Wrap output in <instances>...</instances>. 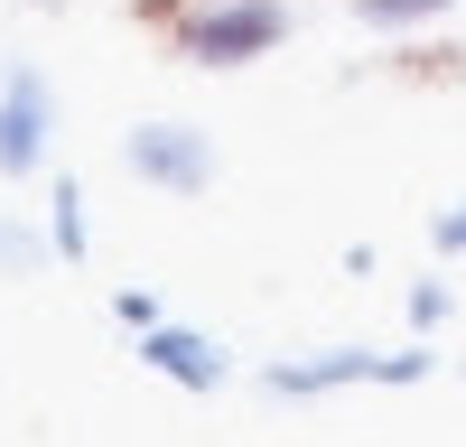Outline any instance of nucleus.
Segmentation results:
<instances>
[{"label": "nucleus", "mask_w": 466, "mask_h": 447, "mask_svg": "<svg viewBox=\"0 0 466 447\" xmlns=\"http://www.w3.org/2000/svg\"><path fill=\"white\" fill-rule=\"evenodd\" d=\"M270 47H289V0H206L168 56H187V65H261Z\"/></svg>", "instance_id": "f257e3e1"}, {"label": "nucleus", "mask_w": 466, "mask_h": 447, "mask_svg": "<svg viewBox=\"0 0 466 447\" xmlns=\"http://www.w3.org/2000/svg\"><path fill=\"white\" fill-rule=\"evenodd\" d=\"M131 177H149V186H168V196H197V186L215 177V149H206V131H187V122H149V131H131Z\"/></svg>", "instance_id": "f03ea898"}, {"label": "nucleus", "mask_w": 466, "mask_h": 447, "mask_svg": "<svg viewBox=\"0 0 466 447\" xmlns=\"http://www.w3.org/2000/svg\"><path fill=\"white\" fill-rule=\"evenodd\" d=\"M47 159V84L28 65L0 74V177H28Z\"/></svg>", "instance_id": "7ed1b4c3"}, {"label": "nucleus", "mask_w": 466, "mask_h": 447, "mask_svg": "<svg viewBox=\"0 0 466 447\" xmlns=\"http://www.w3.org/2000/svg\"><path fill=\"white\" fill-rule=\"evenodd\" d=\"M382 74H392L401 94H457V84H466V47L439 37V28H410L401 47L382 56Z\"/></svg>", "instance_id": "20e7f679"}, {"label": "nucleus", "mask_w": 466, "mask_h": 447, "mask_svg": "<svg viewBox=\"0 0 466 447\" xmlns=\"http://www.w3.org/2000/svg\"><path fill=\"white\" fill-rule=\"evenodd\" d=\"M149 363L168 372V382H187V392H215L224 382V354L206 345V335H187V326H149V345H140Z\"/></svg>", "instance_id": "39448f33"}, {"label": "nucleus", "mask_w": 466, "mask_h": 447, "mask_svg": "<svg viewBox=\"0 0 466 447\" xmlns=\"http://www.w3.org/2000/svg\"><path fill=\"white\" fill-rule=\"evenodd\" d=\"M457 0H355V19L382 28V37H410V28H439Z\"/></svg>", "instance_id": "423d86ee"}, {"label": "nucleus", "mask_w": 466, "mask_h": 447, "mask_svg": "<svg viewBox=\"0 0 466 447\" xmlns=\"http://www.w3.org/2000/svg\"><path fill=\"white\" fill-rule=\"evenodd\" d=\"M122 10H131V28H140V37H159V47H177V37H187V19H197L206 0H122Z\"/></svg>", "instance_id": "0eeeda50"}, {"label": "nucleus", "mask_w": 466, "mask_h": 447, "mask_svg": "<svg viewBox=\"0 0 466 447\" xmlns=\"http://www.w3.org/2000/svg\"><path fill=\"white\" fill-rule=\"evenodd\" d=\"M56 243H66V252H85V186H75V177L56 186Z\"/></svg>", "instance_id": "6e6552de"}, {"label": "nucleus", "mask_w": 466, "mask_h": 447, "mask_svg": "<svg viewBox=\"0 0 466 447\" xmlns=\"http://www.w3.org/2000/svg\"><path fill=\"white\" fill-rule=\"evenodd\" d=\"M0 261H10V271H28V261H37V243H28V233H10V224H0Z\"/></svg>", "instance_id": "1a4fd4ad"}, {"label": "nucleus", "mask_w": 466, "mask_h": 447, "mask_svg": "<svg viewBox=\"0 0 466 447\" xmlns=\"http://www.w3.org/2000/svg\"><path fill=\"white\" fill-rule=\"evenodd\" d=\"M439 252H466V205H457V214L439 224Z\"/></svg>", "instance_id": "9d476101"}]
</instances>
